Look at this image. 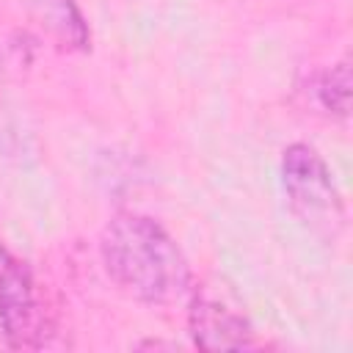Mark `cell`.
Listing matches in <instances>:
<instances>
[{
  "mask_svg": "<svg viewBox=\"0 0 353 353\" xmlns=\"http://www.w3.org/2000/svg\"><path fill=\"white\" fill-rule=\"evenodd\" d=\"M108 276L130 298L149 306L190 301L193 276L176 240L152 218L138 212L116 215L99 240Z\"/></svg>",
  "mask_w": 353,
  "mask_h": 353,
  "instance_id": "obj_1",
  "label": "cell"
},
{
  "mask_svg": "<svg viewBox=\"0 0 353 353\" xmlns=\"http://www.w3.org/2000/svg\"><path fill=\"white\" fill-rule=\"evenodd\" d=\"M281 185L295 215L323 240H336L345 226V204L325 160L309 143H290L281 157Z\"/></svg>",
  "mask_w": 353,
  "mask_h": 353,
  "instance_id": "obj_2",
  "label": "cell"
},
{
  "mask_svg": "<svg viewBox=\"0 0 353 353\" xmlns=\"http://www.w3.org/2000/svg\"><path fill=\"white\" fill-rule=\"evenodd\" d=\"M44 303L30 268L0 245V336L6 347L36 350L44 345Z\"/></svg>",
  "mask_w": 353,
  "mask_h": 353,
  "instance_id": "obj_3",
  "label": "cell"
},
{
  "mask_svg": "<svg viewBox=\"0 0 353 353\" xmlns=\"http://www.w3.org/2000/svg\"><path fill=\"white\" fill-rule=\"evenodd\" d=\"M188 331L193 345L201 350H245L256 345L248 320L207 295H190Z\"/></svg>",
  "mask_w": 353,
  "mask_h": 353,
  "instance_id": "obj_4",
  "label": "cell"
},
{
  "mask_svg": "<svg viewBox=\"0 0 353 353\" xmlns=\"http://www.w3.org/2000/svg\"><path fill=\"white\" fill-rule=\"evenodd\" d=\"M28 11L36 25L63 50L88 47V25L74 0H28Z\"/></svg>",
  "mask_w": 353,
  "mask_h": 353,
  "instance_id": "obj_5",
  "label": "cell"
},
{
  "mask_svg": "<svg viewBox=\"0 0 353 353\" xmlns=\"http://www.w3.org/2000/svg\"><path fill=\"white\" fill-rule=\"evenodd\" d=\"M312 94L328 116L347 119V113H350V66H347V61H339L331 69L320 72L312 80Z\"/></svg>",
  "mask_w": 353,
  "mask_h": 353,
  "instance_id": "obj_6",
  "label": "cell"
}]
</instances>
